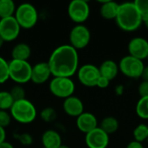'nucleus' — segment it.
Instances as JSON below:
<instances>
[{
	"mask_svg": "<svg viewBox=\"0 0 148 148\" xmlns=\"http://www.w3.org/2000/svg\"><path fill=\"white\" fill-rule=\"evenodd\" d=\"M13 103L14 100L9 91H0V110L10 109Z\"/></svg>",
	"mask_w": 148,
	"mask_h": 148,
	"instance_id": "25",
	"label": "nucleus"
},
{
	"mask_svg": "<svg viewBox=\"0 0 148 148\" xmlns=\"http://www.w3.org/2000/svg\"><path fill=\"white\" fill-rule=\"evenodd\" d=\"M133 136L135 141L143 143L148 140V126L147 124H139L133 132Z\"/></svg>",
	"mask_w": 148,
	"mask_h": 148,
	"instance_id": "23",
	"label": "nucleus"
},
{
	"mask_svg": "<svg viewBox=\"0 0 148 148\" xmlns=\"http://www.w3.org/2000/svg\"><path fill=\"white\" fill-rule=\"evenodd\" d=\"M75 89V85L71 78L54 77L49 82V90L57 98H69L73 95Z\"/></svg>",
	"mask_w": 148,
	"mask_h": 148,
	"instance_id": "7",
	"label": "nucleus"
},
{
	"mask_svg": "<svg viewBox=\"0 0 148 148\" xmlns=\"http://www.w3.org/2000/svg\"><path fill=\"white\" fill-rule=\"evenodd\" d=\"M85 143L88 148H107L109 145V135L98 127L86 134Z\"/></svg>",
	"mask_w": 148,
	"mask_h": 148,
	"instance_id": "12",
	"label": "nucleus"
},
{
	"mask_svg": "<svg viewBox=\"0 0 148 148\" xmlns=\"http://www.w3.org/2000/svg\"><path fill=\"white\" fill-rule=\"evenodd\" d=\"M6 139V132L5 129L0 127V144L4 142Z\"/></svg>",
	"mask_w": 148,
	"mask_h": 148,
	"instance_id": "36",
	"label": "nucleus"
},
{
	"mask_svg": "<svg viewBox=\"0 0 148 148\" xmlns=\"http://www.w3.org/2000/svg\"><path fill=\"white\" fill-rule=\"evenodd\" d=\"M14 17L23 29L33 28L38 20V13L34 5L29 3H23L16 7Z\"/></svg>",
	"mask_w": 148,
	"mask_h": 148,
	"instance_id": "4",
	"label": "nucleus"
},
{
	"mask_svg": "<svg viewBox=\"0 0 148 148\" xmlns=\"http://www.w3.org/2000/svg\"><path fill=\"white\" fill-rule=\"evenodd\" d=\"M138 93L141 97H148V82L142 81L138 87Z\"/></svg>",
	"mask_w": 148,
	"mask_h": 148,
	"instance_id": "32",
	"label": "nucleus"
},
{
	"mask_svg": "<svg viewBox=\"0 0 148 148\" xmlns=\"http://www.w3.org/2000/svg\"><path fill=\"white\" fill-rule=\"evenodd\" d=\"M50 75H52L48 62H41L32 66L30 81L37 85L43 84L49 79Z\"/></svg>",
	"mask_w": 148,
	"mask_h": 148,
	"instance_id": "14",
	"label": "nucleus"
},
{
	"mask_svg": "<svg viewBox=\"0 0 148 148\" xmlns=\"http://www.w3.org/2000/svg\"><path fill=\"white\" fill-rule=\"evenodd\" d=\"M126 148H144V146L142 145V143H140L138 141L133 140L131 142H129Z\"/></svg>",
	"mask_w": 148,
	"mask_h": 148,
	"instance_id": "34",
	"label": "nucleus"
},
{
	"mask_svg": "<svg viewBox=\"0 0 148 148\" xmlns=\"http://www.w3.org/2000/svg\"><path fill=\"white\" fill-rule=\"evenodd\" d=\"M16 140L23 146H30L33 142V139L30 134L23 133V134H16Z\"/></svg>",
	"mask_w": 148,
	"mask_h": 148,
	"instance_id": "31",
	"label": "nucleus"
},
{
	"mask_svg": "<svg viewBox=\"0 0 148 148\" xmlns=\"http://www.w3.org/2000/svg\"><path fill=\"white\" fill-rule=\"evenodd\" d=\"M48 64L54 77L71 78L79 69L78 52L69 44L61 45L51 53Z\"/></svg>",
	"mask_w": 148,
	"mask_h": 148,
	"instance_id": "1",
	"label": "nucleus"
},
{
	"mask_svg": "<svg viewBox=\"0 0 148 148\" xmlns=\"http://www.w3.org/2000/svg\"><path fill=\"white\" fill-rule=\"evenodd\" d=\"M77 77L79 82L85 87H96L98 79L101 76L99 68L94 64H84L77 70Z\"/></svg>",
	"mask_w": 148,
	"mask_h": 148,
	"instance_id": "10",
	"label": "nucleus"
},
{
	"mask_svg": "<svg viewBox=\"0 0 148 148\" xmlns=\"http://www.w3.org/2000/svg\"><path fill=\"white\" fill-rule=\"evenodd\" d=\"M42 143L44 148H57L62 144V137L56 130L49 129L42 134Z\"/></svg>",
	"mask_w": 148,
	"mask_h": 148,
	"instance_id": "19",
	"label": "nucleus"
},
{
	"mask_svg": "<svg viewBox=\"0 0 148 148\" xmlns=\"http://www.w3.org/2000/svg\"><path fill=\"white\" fill-rule=\"evenodd\" d=\"M135 112L140 119L148 120V97L140 98L136 104Z\"/></svg>",
	"mask_w": 148,
	"mask_h": 148,
	"instance_id": "24",
	"label": "nucleus"
},
{
	"mask_svg": "<svg viewBox=\"0 0 148 148\" xmlns=\"http://www.w3.org/2000/svg\"><path fill=\"white\" fill-rule=\"evenodd\" d=\"M101 76H103L110 82L116 78L119 73V65L113 60L108 59L101 62L99 67Z\"/></svg>",
	"mask_w": 148,
	"mask_h": 148,
	"instance_id": "17",
	"label": "nucleus"
},
{
	"mask_svg": "<svg viewBox=\"0 0 148 148\" xmlns=\"http://www.w3.org/2000/svg\"><path fill=\"white\" fill-rule=\"evenodd\" d=\"M11 117L19 123L29 124L33 122L36 118V108L35 105L26 98L14 101L10 109Z\"/></svg>",
	"mask_w": 148,
	"mask_h": 148,
	"instance_id": "3",
	"label": "nucleus"
},
{
	"mask_svg": "<svg viewBox=\"0 0 148 148\" xmlns=\"http://www.w3.org/2000/svg\"><path fill=\"white\" fill-rule=\"evenodd\" d=\"M42 148H44V147H42Z\"/></svg>",
	"mask_w": 148,
	"mask_h": 148,
	"instance_id": "43",
	"label": "nucleus"
},
{
	"mask_svg": "<svg viewBox=\"0 0 148 148\" xmlns=\"http://www.w3.org/2000/svg\"><path fill=\"white\" fill-rule=\"evenodd\" d=\"M147 61H148V56H147Z\"/></svg>",
	"mask_w": 148,
	"mask_h": 148,
	"instance_id": "42",
	"label": "nucleus"
},
{
	"mask_svg": "<svg viewBox=\"0 0 148 148\" xmlns=\"http://www.w3.org/2000/svg\"><path fill=\"white\" fill-rule=\"evenodd\" d=\"M40 116L43 121L50 123V122H53L56 120L57 114H56V111L53 108L49 107V108H45L44 109L42 110Z\"/></svg>",
	"mask_w": 148,
	"mask_h": 148,
	"instance_id": "26",
	"label": "nucleus"
},
{
	"mask_svg": "<svg viewBox=\"0 0 148 148\" xmlns=\"http://www.w3.org/2000/svg\"><path fill=\"white\" fill-rule=\"evenodd\" d=\"M109 84H110L109 80H108L107 78H105L103 76H100V78L97 81L96 87H98L100 88H106L109 86Z\"/></svg>",
	"mask_w": 148,
	"mask_h": 148,
	"instance_id": "33",
	"label": "nucleus"
},
{
	"mask_svg": "<svg viewBox=\"0 0 148 148\" xmlns=\"http://www.w3.org/2000/svg\"><path fill=\"white\" fill-rule=\"evenodd\" d=\"M62 108L64 112L71 117H78L84 112V105L82 101L77 96H70L64 99Z\"/></svg>",
	"mask_w": 148,
	"mask_h": 148,
	"instance_id": "16",
	"label": "nucleus"
},
{
	"mask_svg": "<svg viewBox=\"0 0 148 148\" xmlns=\"http://www.w3.org/2000/svg\"><path fill=\"white\" fill-rule=\"evenodd\" d=\"M141 78L143 79V81L148 82V65L147 66H145L143 73H142V75H141Z\"/></svg>",
	"mask_w": 148,
	"mask_h": 148,
	"instance_id": "37",
	"label": "nucleus"
},
{
	"mask_svg": "<svg viewBox=\"0 0 148 148\" xmlns=\"http://www.w3.org/2000/svg\"><path fill=\"white\" fill-rule=\"evenodd\" d=\"M21 27L13 16L0 19V36L4 42L16 40L20 34Z\"/></svg>",
	"mask_w": 148,
	"mask_h": 148,
	"instance_id": "11",
	"label": "nucleus"
},
{
	"mask_svg": "<svg viewBox=\"0 0 148 148\" xmlns=\"http://www.w3.org/2000/svg\"><path fill=\"white\" fill-rule=\"evenodd\" d=\"M11 115L7 111L0 110V127L4 128L9 127L11 122Z\"/></svg>",
	"mask_w": 148,
	"mask_h": 148,
	"instance_id": "30",
	"label": "nucleus"
},
{
	"mask_svg": "<svg viewBox=\"0 0 148 148\" xmlns=\"http://www.w3.org/2000/svg\"><path fill=\"white\" fill-rule=\"evenodd\" d=\"M3 42H4V41H3V39L0 36V49L2 48V46H3Z\"/></svg>",
	"mask_w": 148,
	"mask_h": 148,
	"instance_id": "40",
	"label": "nucleus"
},
{
	"mask_svg": "<svg viewBox=\"0 0 148 148\" xmlns=\"http://www.w3.org/2000/svg\"><path fill=\"white\" fill-rule=\"evenodd\" d=\"M31 55L30 47L24 42L16 44L11 50V57L13 60L28 61Z\"/></svg>",
	"mask_w": 148,
	"mask_h": 148,
	"instance_id": "20",
	"label": "nucleus"
},
{
	"mask_svg": "<svg viewBox=\"0 0 148 148\" xmlns=\"http://www.w3.org/2000/svg\"><path fill=\"white\" fill-rule=\"evenodd\" d=\"M142 24H144L147 29H148V16L142 18Z\"/></svg>",
	"mask_w": 148,
	"mask_h": 148,
	"instance_id": "39",
	"label": "nucleus"
},
{
	"mask_svg": "<svg viewBox=\"0 0 148 148\" xmlns=\"http://www.w3.org/2000/svg\"><path fill=\"white\" fill-rule=\"evenodd\" d=\"M100 7V15L106 20H114L115 19L120 4L116 2L106 0L101 2Z\"/></svg>",
	"mask_w": 148,
	"mask_h": 148,
	"instance_id": "18",
	"label": "nucleus"
},
{
	"mask_svg": "<svg viewBox=\"0 0 148 148\" xmlns=\"http://www.w3.org/2000/svg\"><path fill=\"white\" fill-rule=\"evenodd\" d=\"M9 76V62H7L4 58L0 56V84L4 83Z\"/></svg>",
	"mask_w": 148,
	"mask_h": 148,
	"instance_id": "27",
	"label": "nucleus"
},
{
	"mask_svg": "<svg viewBox=\"0 0 148 148\" xmlns=\"http://www.w3.org/2000/svg\"><path fill=\"white\" fill-rule=\"evenodd\" d=\"M127 49L129 56L143 61L148 56V41L144 37L135 36L129 41Z\"/></svg>",
	"mask_w": 148,
	"mask_h": 148,
	"instance_id": "13",
	"label": "nucleus"
},
{
	"mask_svg": "<svg viewBox=\"0 0 148 148\" xmlns=\"http://www.w3.org/2000/svg\"><path fill=\"white\" fill-rule=\"evenodd\" d=\"M69 18L77 24H82L90 15V7L85 0H73L68 6Z\"/></svg>",
	"mask_w": 148,
	"mask_h": 148,
	"instance_id": "8",
	"label": "nucleus"
},
{
	"mask_svg": "<svg viewBox=\"0 0 148 148\" xmlns=\"http://www.w3.org/2000/svg\"><path fill=\"white\" fill-rule=\"evenodd\" d=\"M114 20L118 28L125 32L136 31L142 24V16L134 2L121 3Z\"/></svg>",
	"mask_w": 148,
	"mask_h": 148,
	"instance_id": "2",
	"label": "nucleus"
},
{
	"mask_svg": "<svg viewBox=\"0 0 148 148\" xmlns=\"http://www.w3.org/2000/svg\"><path fill=\"white\" fill-rule=\"evenodd\" d=\"M16 9V4L12 0H0V18L13 16Z\"/></svg>",
	"mask_w": 148,
	"mask_h": 148,
	"instance_id": "22",
	"label": "nucleus"
},
{
	"mask_svg": "<svg viewBox=\"0 0 148 148\" xmlns=\"http://www.w3.org/2000/svg\"><path fill=\"white\" fill-rule=\"evenodd\" d=\"M119 70L127 78H141L145 65L143 61L134 58L131 56H123L119 62Z\"/></svg>",
	"mask_w": 148,
	"mask_h": 148,
	"instance_id": "6",
	"label": "nucleus"
},
{
	"mask_svg": "<svg viewBox=\"0 0 148 148\" xmlns=\"http://www.w3.org/2000/svg\"><path fill=\"white\" fill-rule=\"evenodd\" d=\"M76 127L82 133L87 134L98 127L97 118L92 113L83 112L76 118Z\"/></svg>",
	"mask_w": 148,
	"mask_h": 148,
	"instance_id": "15",
	"label": "nucleus"
},
{
	"mask_svg": "<svg viewBox=\"0 0 148 148\" xmlns=\"http://www.w3.org/2000/svg\"><path fill=\"white\" fill-rule=\"evenodd\" d=\"M0 148H14V147L10 142L4 141V142H3V143L0 144Z\"/></svg>",
	"mask_w": 148,
	"mask_h": 148,
	"instance_id": "38",
	"label": "nucleus"
},
{
	"mask_svg": "<svg viewBox=\"0 0 148 148\" xmlns=\"http://www.w3.org/2000/svg\"><path fill=\"white\" fill-rule=\"evenodd\" d=\"M10 95L12 96L14 101H20L25 99V91L23 88L20 85H16L11 88L10 91H9Z\"/></svg>",
	"mask_w": 148,
	"mask_h": 148,
	"instance_id": "28",
	"label": "nucleus"
},
{
	"mask_svg": "<svg viewBox=\"0 0 148 148\" xmlns=\"http://www.w3.org/2000/svg\"><path fill=\"white\" fill-rule=\"evenodd\" d=\"M142 18L148 16V0H135L134 2Z\"/></svg>",
	"mask_w": 148,
	"mask_h": 148,
	"instance_id": "29",
	"label": "nucleus"
},
{
	"mask_svg": "<svg viewBox=\"0 0 148 148\" xmlns=\"http://www.w3.org/2000/svg\"><path fill=\"white\" fill-rule=\"evenodd\" d=\"M91 39V33L88 28L83 24H76L69 32V42L76 50L86 48Z\"/></svg>",
	"mask_w": 148,
	"mask_h": 148,
	"instance_id": "9",
	"label": "nucleus"
},
{
	"mask_svg": "<svg viewBox=\"0 0 148 148\" xmlns=\"http://www.w3.org/2000/svg\"><path fill=\"white\" fill-rule=\"evenodd\" d=\"M120 124L118 120L114 116H107L101 121L100 125V128L102 129L107 134L110 135L116 133L119 129Z\"/></svg>",
	"mask_w": 148,
	"mask_h": 148,
	"instance_id": "21",
	"label": "nucleus"
},
{
	"mask_svg": "<svg viewBox=\"0 0 148 148\" xmlns=\"http://www.w3.org/2000/svg\"><path fill=\"white\" fill-rule=\"evenodd\" d=\"M57 148H69V147H68V146H66V145H63V144H62L60 147H58Z\"/></svg>",
	"mask_w": 148,
	"mask_h": 148,
	"instance_id": "41",
	"label": "nucleus"
},
{
	"mask_svg": "<svg viewBox=\"0 0 148 148\" xmlns=\"http://www.w3.org/2000/svg\"><path fill=\"white\" fill-rule=\"evenodd\" d=\"M32 66L28 61L13 60L9 62V76L13 82L23 84L30 81Z\"/></svg>",
	"mask_w": 148,
	"mask_h": 148,
	"instance_id": "5",
	"label": "nucleus"
},
{
	"mask_svg": "<svg viewBox=\"0 0 148 148\" xmlns=\"http://www.w3.org/2000/svg\"><path fill=\"white\" fill-rule=\"evenodd\" d=\"M124 90H125V88L123 85H117L114 88V92L117 95H122L124 93Z\"/></svg>",
	"mask_w": 148,
	"mask_h": 148,
	"instance_id": "35",
	"label": "nucleus"
}]
</instances>
